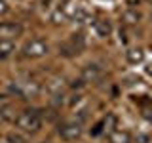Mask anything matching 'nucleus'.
<instances>
[{"label":"nucleus","mask_w":152,"mask_h":143,"mask_svg":"<svg viewBox=\"0 0 152 143\" xmlns=\"http://www.w3.org/2000/svg\"><path fill=\"white\" fill-rule=\"evenodd\" d=\"M15 126L19 130H23V132L34 133V132H38L42 128V116L38 114V111L27 109V111H21L15 116Z\"/></svg>","instance_id":"f257e3e1"},{"label":"nucleus","mask_w":152,"mask_h":143,"mask_svg":"<svg viewBox=\"0 0 152 143\" xmlns=\"http://www.w3.org/2000/svg\"><path fill=\"white\" fill-rule=\"evenodd\" d=\"M10 90H12L15 95H19V97H23V99L36 97V95L40 94V86H38V82H34V80H31V78H27V80H15V82H12Z\"/></svg>","instance_id":"f03ea898"},{"label":"nucleus","mask_w":152,"mask_h":143,"mask_svg":"<svg viewBox=\"0 0 152 143\" xmlns=\"http://www.w3.org/2000/svg\"><path fill=\"white\" fill-rule=\"evenodd\" d=\"M48 52H50V46H48V42L42 40V38H32V40L25 42V46H23V55L31 57V59L44 57Z\"/></svg>","instance_id":"7ed1b4c3"},{"label":"nucleus","mask_w":152,"mask_h":143,"mask_svg":"<svg viewBox=\"0 0 152 143\" xmlns=\"http://www.w3.org/2000/svg\"><path fill=\"white\" fill-rule=\"evenodd\" d=\"M76 6L70 0H63V2H59L53 10V13H51V21L53 23H65L69 21V19H72V13H74Z\"/></svg>","instance_id":"20e7f679"},{"label":"nucleus","mask_w":152,"mask_h":143,"mask_svg":"<svg viewBox=\"0 0 152 143\" xmlns=\"http://www.w3.org/2000/svg\"><path fill=\"white\" fill-rule=\"evenodd\" d=\"M59 136L63 137L65 141H74L82 136V124L78 120H72V122H65L59 126Z\"/></svg>","instance_id":"39448f33"},{"label":"nucleus","mask_w":152,"mask_h":143,"mask_svg":"<svg viewBox=\"0 0 152 143\" xmlns=\"http://www.w3.org/2000/svg\"><path fill=\"white\" fill-rule=\"evenodd\" d=\"M23 35V27L13 21H2L0 23V40H13Z\"/></svg>","instance_id":"423d86ee"},{"label":"nucleus","mask_w":152,"mask_h":143,"mask_svg":"<svg viewBox=\"0 0 152 143\" xmlns=\"http://www.w3.org/2000/svg\"><path fill=\"white\" fill-rule=\"evenodd\" d=\"M103 76V69L97 63H89L82 69V80L84 82H97Z\"/></svg>","instance_id":"0eeeda50"},{"label":"nucleus","mask_w":152,"mask_h":143,"mask_svg":"<svg viewBox=\"0 0 152 143\" xmlns=\"http://www.w3.org/2000/svg\"><path fill=\"white\" fill-rule=\"evenodd\" d=\"M93 29H95V32H97L101 38L110 36V32H112V25H110L108 19H97V21L93 23Z\"/></svg>","instance_id":"6e6552de"},{"label":"nucleus","mask_w":152,"mask_h":143,"mask_svg":"<svg viewBox=\"0 0 152 143\" xmlns=\"http://www.w3.org/2000/svg\"><path fill=\"white\" fill-rule=\"evenodd\" d=\"M15 52V44L12 40H0V59H8Z\"/></svg>","instance_id":"1a4fd4ad"},{"label":"nucleus","mask_w":152,"mask_h":143,"mask_svg":"<svg viewBox=\"0 0 152 143\" xmlns=\"http://www.w3.org/2000/svg\"><path fill=\"white\" fill-rule=\"evenodd\" d=\"M126 59L129 61L131 65H137V63H142V59H145V52L142 50H127L126 52Z\"/></svg>","instance_id":"9d476101"},{"label":"nucleus","mask_w":152,"mask_h":143,"mask_svg":"<svg viewBox=\"0 0 152 143\" xmlns=\"http://www.w3.org/2000/svg\"><path fill=\"white\" fill-rule=\"evenodd\" d=\"M69 42L76 48V52H78V54L86 48V38H84V35H72V36L69 38Z\"/></svg>","instance_id":"9b49d317"},{"label":"nucleus","mask_w":152,"mask_h":143,"mask_svg":"<svg viewBox=\"0 0 152 143\" xmlns=\"http://www.w3.org/2000/svg\"><path fill=\"white\" fill-rule=\"evenodd\" d=\"M59 54H61V55H65V57H72V55L78 54V52H76V48L70 44L69 40H66V42H63V44L59 46Z\"/></svg>","instance_id":"f8f14e48"},{"label":"nucleus","mask_w":152,"mask_h":143,"mask_svg":"<svg viewBox=\"0 0 152 143\" xmlns=\"http://www.w3.org/2000/svg\"><path fill=\"white\" fill-rule=\"evenodd\" d=\"M110 141L112 143H129V133L127 132H112Z\"/></svg>","instance_id":"ddd939ff"},{"label":"nucleus","mask_w":152,"mask_h":143,"mask_svg":"<svg viewBox=\"0 0 152 143\" xmlns=\"http://www.w3.org/2000/svg\"><path fill=\"white\" fill-rule=\"evenodd\" d=\"M114 126H116V116L107 114V118H103V132H114Z\"/></svg>","instance_id":"4468645a"},{"label":"nucleus","mask_w":152,"mask_h":143,"mask_svg":"<svg viewBox=\"0 0 152 143\" xmlns=\"http://www.w3.org/2000/svg\"><path fill=\"white\" fill-rule=\"evenodd\" d=\"M72 21H74V23H80V25H84V23L88 21V13H86L82 8H76L74 13H72Z\"/></svg>","instance_id":"2eb2a0df"},{"label":"nucleus","mask_w":152,"mask_h":143,"mask_svg":"<svg viewBox=\"0 0 152 143\" xmlns=\"http://www.w3.org/2000/svg\"><path fill=\"white\" fill-rule=\"evenodd\" d=\"M13 118V109L10 105H0V120H10Z\"/></svg>","instance_id":"dca6fc26"},{"label":"nucleus","mask_w":152,"mask_h":143,"mask_svg":"<svg viewBox=\"0 0 152 143\" xmlns=\"http://www.w3.org/2000/svg\"><path fill=\"white\" fill-rule=\"evenodd\" d=\"M8 143H28L27 137H23L21 133H17V132H12V133H8Z\"/></svg>","instance_id":"f3484780"},{"label":"nucleus","mask_w":152,"mask_h":143,"mask_svg":"<svg viewBox=\"0 0 152 143\" xmlns=\"http://www.w3.org/2000/svg\"><path fill=\"white\" fill-rule=\"evenodd\" d=\"M139 19H141V13L139 12H133V10H131V12L124 13V21H127V23H137Z\"/></svg>","instance_id":"a211bd4d"},{"label":"nucleus","mask_w":152,"mask_h":143,"mask_svg":"<svg viewBox=\"0 0 152 143\" xmlns=\"http://www.w3.org/2000/svg\"><path fill=\"white\" fill-rule=\"evenodd\" d=\"M101 132H103V120L99 122V124H95V128L91 130V133H93V136H99Z\"/></svg>","instance_id":"6ab92c4d"},{"label":"nucleus","mask_w":152,"mask_h":143,"mask_svg":"<svg viewBox=\"0 0 152 143\" xmlns=\"http://www.w3.org/2000/svg\"><path fill=\"white\" fill-rule=\"evenodd\" d=\"M8 10V6H6V2H4V0H0V13H4Z\"/></svg>","instance_id":"aec40b11"},{"label":"nucleus","mask_w":152,"mask_h":143,"mask_svg":"<svg viewBox=\"0 0 152 143\" xmlns=\"http://www.w3.org/2000/svg\"><path fill=\"white\" fill-rule=\"evenodd\" d=\"M137 141H139V143H148V137H146V136H139Z\"/></svg>","instance_id":"412c9836"},{"label":"nucleus","mask_w":152,"mask_h":143,"mask_svg":"<svg viewBox=\"0 0 152 143\" xmlns=\"http://www.w3.org/2000/svg\"><path fill=\"white\" fill-rule=\"evenodd\" d=\"M146 73H148V74H150V76H152V63H150V65H148V67H146Z\"/></svg>","instance_id":"4be33fe9"},{"label":"nucleus","mask_w":152,"mask_h":143,"mask_svg":"<svg viewBox=\"0 0 152 143\" xmlns=\"http://www.w3.org/2000/svg\"><path fill=\"white\" fill-rule=\"evenodd\" d=\"M15 2H21V0H15Z\"/></svg>","instance_id":"5701e85b"}]
</instances>
